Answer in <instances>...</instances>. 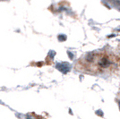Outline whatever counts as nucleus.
<instances>
[{
    "instance_id": "nucleus-1",
    "label": "nucleus",
    "mask_w": 120,
    "mask_h": 119,
    "mask_svg": "<svg viewBox=\"0 0 120 119\" xmlns=\"http://www.w3.org/2000/svg\"><path fill=\"white\" fill-rule=\"evenodd\" d=\"M56 68L61 71L62 73H67L68 71H69V68H70V66L68 64H66V63H60V64H57L56 65Z\"/></svg>"
},
{
    "instance_id": "nucleus-2",
    "label": "nucleus",
    "mask_w": 120,
    "mask_h": 119,
    "mask_svg": "<svg viewBox=\"0 0 120 119\" xmlns=\"http://www.w3.org/2000/svg\"><path fill=\"white\" fill-rule=\"evenodd\" d=\"M58 39L60 40V41H64L65 40V36H63V35H60L58 37Z\"/></svg>"
}]
</instances>
